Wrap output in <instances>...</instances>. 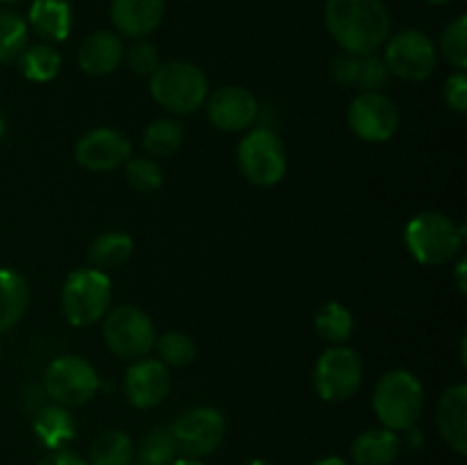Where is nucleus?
I'll use <instances>...</instances> for the list:
<instances>
[{
	"instance_id": "f257e3e1",
	"label": "nucleus",
	"mask_w": 467,
	"mask_h": 465,
	"mask_svg": "<svg viewBox=\"0 0 467 465\" xmlns=\"http://www.w3.org/2000/svg\"><path fill=\"white\" fill-rule=\"evenodd\" d=\"M324 21L347 53H377L390 36V14L381 0H327Z\"/></svg>"
},
{
	"instance_id": "f03ea898",
	"label": "nucleus",
	"mask_w": 467,
	"mask_h": 465,
	"mask_svg": "<svg viewBox=\"0 0 467 465\" xmlns=\"http://www.w3.org/2000/svg\"><path fill=\"white\" fill-rule=\"evenodd\" d=\"M149 91L155 103L173 117L199 112L210 94L208 76L185 59L162 62L149 78Z\"/></svg>"
},
{
	"instance_id": "7ed1b4c3",
	"label": "nucleus",
	"mask_w": 467,
	"mask_h": 465,
	"mask_svg": "<svg viewBox=\"0 0 467 465\" xmlns=\"http://www.w3.org/2000/svg\"><path fill=\"white\" fill-rule=\"evenodd\" d=\"M404 244L427 267L454 263L465 244V228L442 212H420L406 223Z\"/></svg>"
},
{
	"instance_id": "20e7f679",
	"label": "nucleus",
	"mask_w": 467,
	"mask_h": 465,
	"mask_svg": "<svg viewBox=\"0 0 467 465\" xmlns=\"http://www.w3.org/2000/svg\"><path fill=\"white\" fill-rule=\"evenodd\" d=\"M372 408L379 422L390 431L415 427L424 413V388L409 369H390L379 378L372 395Z\"/></svg>"
},
{
	"instance_id": "39448f33",
	"label": "nucleus",
	"mask_w": 467,
	"mask_h": 465,
	"mask_svg": "<svg viewBox=\"0 0 467 465\" xmlns=\"http://www.w3.org/2000/svg\"><path fill=\"white\" fill-rule=\"evenodd\" d=\"M59 304L71 326H94L112 305V281L96 267L73 269L62 285Z\"/></svg>"
},
{
	"instance_id": "423d86ee",
	"label": "nucleus",
	"mask_w": 467,
	"mask_h": 465,
	"mask_svg": "<svg viewBox=\"0 0 467 465\" xmlns=\"http://www.w3.org/2000/svg\"><path fill=\"white\" fill-rule=\"evenodd\" d=\"M237 167L251 185H278L287 171V153L281 137L267 126L251 128L237 146Z\"/></svg>"
},
{
	"instance_id": "0eeeda50",
	"label": "nucleus",
	"mask_w": 467,
	"mask_h": 465,
	"mask_svg": "<svg viewBox=\"0 0 467 465\" xmlns=\"http://www.w3.org/2000/svg\"><path fill=\"white\" fill-rule=\"evenodd\" d=\"M103 340L119 358L137 360L153 349L158 333L153 319L144 310L132 304H121L108 310L103 317Z\"/></svg>"
},
{
	"instance_id": "6e6552de",
	"label": "nucleus",
	"mask_w": 467,
	"mask_h": 465,
	"mask_svg": "<svg viewBox=\"0 0 467 465\" xmlns=\"http://www.w3.org/2000/svg\"><path fill=\"white\" fill-rule=\"evenodd\" d=\"M315 392L328 404H345L363 386V360L345 345L328 346L313 369Z\"/></svg>"
},
{
	"instance_id": "1a4fd4ad",
	"label": "nucleus",
	"mask_w": 467,
	"mask_h": 465,
	"mask_svg": "<svg viewBox=\"0 0 467 465\" xmlns=\"http://www.w3.org/2000/svg\"><path fill=\"white\" fill-rule=\"evenodd\" d=\"M100 377L94 365L82 356H57L44 374V390L53 404L73 408L82 406L99 392Z\"/></svg>"
},
{
	"instance_id": "9d476101",
	"label": "nucleus",
	"mask_w": 467,
	"mask_h": 465,
	"mask_svg": "<svg viewBox=\"0 0 467 465\" xmlns=\"http://www.w3.org/2000/svg\"><path fill=\"white\" fill-rule=\"evenodd\" d=\"M383 62L390 76L406 82H422L436 71L438 48L427 32L409 27L388 36Z\"/></svg>"
},
{
	"instance_id": "9b49d317",
	"label": "nucleus",
	"mask_w": 467,
	"mask_h": 465,
	"mask_svg": "<svg viewBox=\"0 0 467 465\" xmlns=\"http://www.w3.org/2000/svg\"><path fill=\"white\" fill-rule=\"evenodd\" d=\"M173 440L178 451L185 454V459H201L219 450V445L226 438V418L222 410L210 408V406H196L185 410L176 422L171 424Z\"/></svg>"
},
{
	"instance_id": "f8f14e48",
	"label": "nucleus",
	"mask_w": 467,
	"mask_h": 465,
	"mask_svg": "<svg viewBox=\"0 0 467 465\" xmlns=\"http://www.w3.org/2000/svg\"><path fill=\"white\" fill-rule=\"evenodd\" d=\"M347 123L358 140L383 144L400 128V109L383 91H360L347 109Z\"/></svg>"
},
{
	"instance_id": "ddd939ff",
	"label": "nucleus",
	"mask_w": 467,
	"mask_h": 465,
	"mask_svg": "<svg viewBox=\"0 0 467 465\" xmlns=\"http://www.w3.org/2000/svg\"><path fill=\"white\" fill-rule=\"evenodd\" d=\"M203 108L208 121L223 132L249 130L260 117V105L255 96L240 85H226L210 91Z\"/></svg>"
},
{
	"instance_id": "4468645a",
	"label": "nucleus",
	"mask_w": 467,
	"mask_h": 465,
	"mask_svg": "<svg viewBox=\"0 0 467 465\" xmlns=\"http://www.w3.org/2000/svg\"><path fill=\"white\" fill-rule=\"evenodd\" d=\"M132 158V141L114 128H96L76 144V160L89 171H114Z\"/></svg>"
},
{
	"instance_id": "2eb2a0df",
	"label": "nucleus",
	"mask_w": 467,
	"mask_h": 465,
	"mask_svg": "<svg viewBox=\"0 0 467 465\" xmlns=\"http://www.w3.org/2000/svg\"><path fill=\"white\" fill-rule=\"evenodd\" d=\"M123 392L135 408H155L171 392V372L158 358H137L126 369Z\"/></svg>"
},
{
	"instance_id": "dca6fc26",
	"label": "nucleus",
	"mask_w": 467,
	"mask_h": 465,
	"mask_svg": "<svg viewBox=\"0 0 467 465\" xmlns=\"http://www.w3.org/2000/svg\"><path fill=\"white\" fill-rule=\"evenodd\" d=\"M331 78L337 85L349 87V89L383 91L390 82V71L377 53L356 55L342 50L333 57Z\"/></svg>"
},
{
	"instance_id": "f3484780",
	"label": "nucleus",
	"mask_w": 467,
	"mask_h": 465,
	"mask_svg": "<svg viewBox=\"0 0 467 465\" xmlns=\"http://www.w3.org/2000/svg\"><path fill=\"white\" fill-rule=\"evenodd\" d=\"M167 3L164 0H112L109 18L117 32L130 39H146L162 23Z\"/></svg>"
},
{
	"instance_id": "a211bd4d",
	"label": "nucleus",
	"mask_w": 467,
	"mask_h": 465,
	"mask_svg": "<svg viewBox=\"0 0 467 465\" xmlns=\"http://www.w3.org/2000/svg\"><path fill=\"white\" fill-rule=\"evenodd\" d=\"M123 46L121 36L117 32L99 30L91 32L78 48V67L87 73V76L103 78L117 71L123 62Z\"/></svg>"
},
{
	"instance_id": "6ab92c4d",
	"label": "nucleus",
	"mask_w": 467,
	"mask_h": 465,
	"mask_svg": "<svg viewBox=\"0 0 467 465\" xmlns=\"http://www.w3.org/2000/svg\"><path fill=\"white\" fill-rule=\"evenodd\" d=\"M436 424L442 440L463 456L467 451V386L456 383L442 392L436 406Z\"/></svg>"
},
{
	"instance_id": "aec40b11",
	"label": "nucleus",
	"mask_w": 467,
	"mask_h": 465,
	"mask_svg": "<svg viewBox=\"0 0 467 465\" xmlns=\"http://www.w3.org/2000/svg\"><path fill=\"white\" fill-rule=\"evenodd\" d=\"M30 27L46 44L68 39L73 27L71 5L67 0H35L30 7Z\"/></svg>"
},
{
	"instance_id": "412c9836",
	"label": "nucleus",
	"mask_w": 467,
	"mask_h": 465,
	"mask_svg": "<svg viewBox=\"0 0 467 465\" xmlns=\"http://www.w3.org/2000/svg\"><path fill=\"white\" fill-rule=\"evenodd\" d=\"M400 451V433L386 427L368 429L351 442V459L356 465H390Z\"/></svg>"
},
{
	"instance_id": "4be33fe9",
	"label": "nucleus",
	"mask_w": 467,
	"mask_h": 465,
	"mask_svg": "<svg viewBox=\"0 0 467 465\" xmlns=\"http://www.w3.org/2000/svg\"><path fill=\"white\" fill-rule=\"evenodd\" d=\"M32 429L41 445L48 447L50 451H57L76 436V419H73L71 410L64 406L46 404L32 415Z\"/></svg>"
},
{
	"instance_id": "5701e85b",
	"label": "nucleus",
	"mask_w": 467,
	"mask_h": 465,
	"mask_svg": "<svg viewBox=\"0 0 467 465\" xmlns=\"http://www.w3.org/2000/svg\"><path fill=\"white\" fill-rule=\"evenodd\" d=\"M30 304V287L26 278L9 267H0V333L21 322Z\"/></svg>"
},
{
	"instance_id": "b1692460",
	"label": "nucleus",
	"mask_w": 467,
	"mask_h": 465,
	"mask_svg": "<svg viewBox=\"0 0 467 465\" xmlns=\"http://www.w3.org/2000/svg\"><path fill=\"white\" fill-rule=\"evenodd\" d=\"M132 251H135V240L128 232L109 231L96 237L89 246V263L91 267L100 269H117L130 260Z\"/></svg>"
},
{
	"instance_id": "393cba45",
	"label": "nucleus",
	"mask_w": 467,
	"mask_h": 465,
	"mask_svg": "<svg viewBox=\"0 0 467 465\" xmlns=\"http://www.w3.org/2000/svg\"><path fill=\"white\" fill-rule=\"evenodd\" d=\"M132 459H135V445L130 436L121 429H108L91 442L87 465H132Z\"/></svg>"
},
{
	"instance_id": "a878e982",
	"label": "nucleus",
	"mask_w": 467,
	"mask_h": 465,
	"mask_svg": "<svg viewBox=\"0 0 467 465\" xmlns=\"http://www.w3.org/2000/svg\"><path fill=\"white\" fill-rule=\"evenodd\" d=\"M315 331L331 346L345 345L354 333V315L340 301H328L315 315Z\"/></svg>"
},
{
	"instance_id": "bb28decb",
	"label": "nucleus",
	"mask_w": 467,
	"mask_h": 465,
	"mask_svg": "<svg viewBox=\"0 0 467 465\" xmlns=\"http://www.w3.org/2000/svg\"><path fill=\"white\" fill-rule=\"evenodd\" d=\"M18 67L27 80L50 82L57 78L59 68H62V55L50 44L26 46V50L18 55Z\"/></svg>"
},
{
	"instance_id": "cd10ccee",
	"label": "nucleus",
	"mask_w": 467,
	"mask_h": 465,
	"mask_svg": "<svg viewBox=\"0 0 467 465\" xmlns=\"http://www.w3.org/2000/svg\"><path fill=\"white\" fill-rule=\"evenodd\" d=\"M182 141H185V130H182V126L176 119H155V121L146 128L141 146H144V150L149 153V158L160 160L176 153L182 146Z\"/></svg>"
},
{
	"instance_id": "c85d7f7f",
	"label": "nucleus",
	"mask_w": 467,
	"mask_h": 465,
	"mask_svg": "<svg viewBox=\"0 0 467 465\" xmlns=\"http://www.w3.org/2000/svg\"><path fill=\"white\" fill-rule=\"evenodd\" d=\"M178 456V445L171 429H153L140 447H135L132 465H171Z\"/></svg>"
},
{
	"instance_id": "c756f323",
	"label": "nucleus",
	"mask_w": 467,
	"mask_h": 465,
	"mask_svg": "<svg viewBox=\"0 0 467 465\" xmlns=\"http://www.w3.org/2000/svg\"><path fill=\"white\" fill-rule=\"evenodd\" d=\"M155 351H158V360L167 367H187L194 363L196 358V345L187 333L169 331L155 340Z\"/></svg>"
},
{
	"instance_id": "7c9ffc66",
	"label": "nucleus",
	"mask_w": 467,
	"mask_h": 465,
	"mask_svg": "<svg viewBox=\"0 0 467 465\" xmlns=\"http://www.w3.org/2000/svg\"><path fill=\"white\" fill-rule=\"evenodd\" d=\"M27 46V23L9 9H0V64L18 59Z\"/></svg>"
},
{
	"instance_id": "2f4dec72",
	"label": "nucleus",
	"mask_w": 467,
	"mask_h": 465,
	"mask_svg": "<svg viewBox=\"0 0 467 465\" xmlns=\"http://www.w3.org/2000/svg\"><path fill=\"white\" fill-rule=\"evenodd\" d=\"M123 176L126 182L137 191H155L164 181V173L160 164L149 155L141 158H130L123 164Z\"/></svg>"
},
{
	"instance_id": "473e14b6",
	"label": "nucleus",
	"mask_w": 467,
	"mask_h": 465,
	"mask_svg": "<svg viewBox=\"0 0 467 465\" xmlns=\"http://www.w3.org/2000/svg\"><path fill=\"white\" fill-rule=\"evenodd\" d=\"M447 64L456 68V71H463L467 67V18L459 16L454 23L445 27L441 36V50Z\"/></svg>"
},
{
	"instance_id": "72a5a7b5",
	"label": "nucleus",
	"mask_w": 467,
	"mask_h": 465,
	"mask_svg": "<svg viewBox=\"0 0 467 465\" xmlns=\"http://www.w3.org/2000/svg\"><path fill=\"white\" fill-rule=\"evenodd\" d=\"M123 62L135 76L150 78L155 68L160 67V53L149 39H135L126 50H123Z\"/></svg>"
},
{
	"instance_id": "f704fd0d",
	"label": "nucleus",
	"mask_w": 467,
	"mask_h": 465,
	"mask_svg": "<svg viewBox=\"0 0 467 465\" xmlns=\"http://www.w3.org/2000/svg\"><path fill=\"white\" fill-rule=\"evenodd\" d=\"M442 96H445L447 108L459 114L467 112V76L463 71H456L447 78Z\"/></svg>"
},
{
	"instance_id": "c9c22d12",
	"label": "nucleus",
	"mask_w": 467,
	"mask_h": 465,
	"mask_svg": "<svg viewBox=\"0 0 467 465\" xmlns=\"http://www.w3.org/2000/svg\"><path fill=\"white\" fill-rule=\"evenodd\" d=\"M39 465H87V460L82 459V456L73 454V451L57 450V451H53V454L46 456Z\"/></svg>"
},
{
	"instance_id": "e433bc0d",
	"label": "nucleus",
	"mask_w": 467,
	"mask_h": 465,
	"mask_svg": "<svg viewBox=\"0 0 467 465\" xmlns=\"http://www.w3.org/2000/svg\"><path fill=\"white\" fill-rule=\"evenodd\" d=\"M467 263L465 260H461L459 263V267H456V285H459V290L463 292L465 294V287H467V283H465V272H467Z\"/></svg>"
},
{
	"instance_id": "4c0bfd02",
	"label": "nucleus",
	"mask_w": 467,
	"mask_h": 465,
	"mask_svg": "<svg viewBox=\"0 0 467 465\" xmlns=\"http://www.w3.org/2000/svg\"><path fill=\"white\" fill-rule=\"evenodd\" d=\"M315 465H349V463H347V460H342V459H337V456H327V459L317 460Z\"/></svg>"
},
{
	"instance_id": "58836bf2",
	"label": "nucleus",
	"mask_w": 467,
	"mask_h": 465,
	"mask_svg": "<svg viewBox=\"0 0 467 465\" xmlns=\"http://www.w3.org/2000/svg\"><path fill=\"white\" fill-rule=\"evenodd\" d=\"M171 465H203V463L196 459H176Z\"/></svg>"
},
{
	"instance_id": "ea45409f",
	"label": "nucleus",
	"mask_w": 467,
	"mask_h": 465,
	"mask_svg": "<svg viewBox=\"0 0 467 465\" xmlns=\"http://www.w3.org/2000/svg\"><path fill=\"white\" fill-rule=\"evenodd\" d=\"M246 465H274V463H269V460H263V459H255V460H249Z\"/></svg>"
},
{
	"instance_id": "a19ab883",
	"label": "nucleus",
	"mask_w": 467,
	"mask_h": 465,
	"mask_svg": "<svg viewBox=\"0 0 467 465\" xmlns=\"http://www.w3.org/2000/svg\"><path fill=\"white\" fill-rule=\"evenodd\" d=\"M424 3L436 5V7H441V5H447V3H450V0H424Z\"/></svg>"
},
{
	"instance_id": "79ce46f5",
	"label": "nucleus",
	"mask_w": 467,
	"mask_h": 465,
	"mask_svg": "<svg viewBox=\"0 0 467 465\" xmlns=\"http://www.w3.org/2000/svg\"><path fill=\"white\" fill-rule=\"evenodd\" d=\"M3 132H5V121H3V117H0V137H3Z\"/></svg>"
},
{
	"instance_id": "37998d69",
	"label": "nucleus",
	"mask_w": 467,
	"mask_h": 465,
	"mask_svg": "<svg viewBox=\"0 0 467 465\" xmlns=\"http://www.w3.org/2000/svg\"><path fill=\"white\" fill-rule=\"evenodd\" d=\"M0 3H16V0H0Z\"/></svg>"
}]
</instances>
